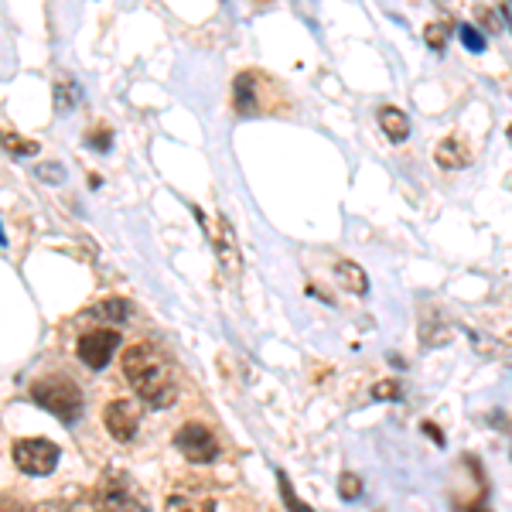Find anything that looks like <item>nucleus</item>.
Wrapping results in <instances>:
<instances>
[{
	"label": "nucleus",
	"mask_w": 512,
	"mask_h": 512,
	"mask_svg": "<svg viewBox=\"0 0 512 512\" xmlns=\"http://www.w3.org/2000/svg\"><path fill=\"white\" fill-rule=\"evenodd\" d=\"M123 376L134 386V393L147 403L151 410H168L178 400V379L175 366L168 362L158 345L137 342L123 352Z\"/></svg>",
	"instance_id": "obj_1"
},
{
	"label": "nucleus",
	"mask_w": 512,
	"mask_h": 512,
	"mask_svg": "<svg viewBox=\"0 0 512 512\" xmlns=\"http://www.w3.org/2000/svg\"><path fill=\"white\" fill-rule=\"evenodd\" d=\"M31 400L38 403L41 410H48L52 417H59L62 424H76L82 417V407H86V400H82V390L76 383H72L69 376H41L35 386H31Z\"/></svg>",
	"instance_id": "obj_2"
},
{
	"label": "nucleus",
	"mask_w": 512,
	"mask_h": 512,
	"mask_svg": "<svg viewBox=\"0 0 512 512\" xmlns=\"http://www.w3.org/2000/svg\"><path fill=\"white\" fill-rule=\"evenodd\" d=\"M59 444L48 437H21L11 444V458L24 475H52L59 468Z\"/></svg>",
	"instance_id": "obj_3"
},
{
	"label": "nucleus",
	"mask_w": 512,
	"mask_h": 512,
	"mask_svg": "<svg viewBox=\"0 0 512 512\" xmlns=\"http://www.w3.org/2000/svg\"><path fill=\"white\" fill-rule=\"evenodd\" d=\"M175 448L185 454V461H192V465H209V461L219 458V441L205 424L181 427L175 434Z\"/></svg>",
	"instance_id": "obj_4"
},
{
	"label": "nucleus",
	"mask_w": 512,
	"mask_h": 512,
	"mask_svg": "<svg viewBox=\"0 0 512 512\" xmlns=\"http://www.w3.org/2000/svg\"><path fill=\"white\" fill-rule=\"evenodd\" d=\"M120 349V335L117 332H110V328H99V332H86L79 338V345H76V355H79V362L82 366H89V369H106L110 366V359L117 355Z\"/></svg>",
	"instance_id": "obj_5"
},
{
	"label": "nucleus",
	"mask_w": 512,
	"mask_h": 512,
	"mask_svg": "<svg viewBox=\"0 0 512 512\" xmlns=\"http://www.w3.org/2000/svg\"><path fill=\"white\" fill-rule=\"evenodd\" d=\"M103 424H106V431H110L113 441H120V444L134 441L137 427H140V407L134 400H123V396L120 400H110L103 410Z\"/></svg>",
	"instance_id": "obj_6"
},
{
	"label": "nucleus",
	"mask_w": 512,
	"mask_h": 512,
	"mask_svg": "<svg viewBox=\"0 0 512 512\" xmlns=\"http://www.w3.org/2000/svg\"><path fill=\"white\" fill-rule=\"evenodd\" d=\"M233 106L239 117H256L260 113V76L256 72H243L233 86Z\"/></svg>",
	"instance_id": "obj_7"
},
{
	"label": "nucleus",
	"mask_w": 512,
	"mask_h": 512,
	"mask_svg": "<svg viewBox=\"0 0 512 512\" xmlns=\"http://www.w3.org/2000/svg\"><path fill=\"white\" fill-rule=\"evenodd\" d=\"M434 158H437V164H441L444 171H461V168H468V164H472V147H468L461 137H448V140H441V144H437Z\"/></svg>",
	"instance_id": "obj_8"
},
{
	"label": "nucleus",
	"mask_w": 512,
	"mask_h": 512,
	"mask_svg": "<svg viewBox=\"0 0 512 512\" xmlns=\"http://www.w3.org/2000/svg\"><path fill=\"white\" fill-rule=\"evenodd\" d=\"M212 246H216V253H219L222 270H226V274H236L239 250H236V233H233V226H229V219H219V233L212 236Z\"/></svg>",
	"instance_id": "obj_9"
},
{
	"label": "nucleus",
	"mask_w": 512,
	"mask_h": 512,
	"mask_svg": "<svg viewBox=\"0 0 512 512\" xmlns=\"http://www.w3.org/2000/svg\"><path fill=\"white\" fill-rule=\"evenodd\" d=\"M335 277L342 280V291H349V294H355V297L369 294V277H366V270H362L359 263L338 260V263H335Z\"/></svg>",
	"instance_id": "obj_10"
},
{
	"label": "nucleus",
	"mask_w": 512,
	"mask_h": 512,
	"mask_svg": "<svg viewBox=\"0 0 512 512\" xmlns=\"http://www.w3.org/2000/svg\"><path fill=\"white\" fill-rule=\"evenodd\" d=\"M379 127H383V134L393 140V144H403V140L410 137V117L403 110H396V106H383L379 110Z\"/></svg>",
	"instance_id": "obj_11"
},
{
	"label": "nucleus",
	"mask_w": 512,
	"mask_h": 512,
	"mask_svg": "<svg viewBox=\"0 0 512 512\" xmlns=\"http://www.w3.org/2000/svg\"><path fill=\"white\" fill-rule=\"evenodd\" d=\"M99 502H103V506H110V509H137L140 506L134 495H130L127 482H110V485H106V492L99 495Z\"/></svg>",
	"instance_id": "obj_12"
},
{
	"label": "nucleus",
	"mask_w": 512,
	"mask_h": 512,
	"mask_svg": "<svg viewBox=\"0 0 512 512\" xmlns=\"http://www.w3.org/2000/svg\"><path fill=\"white\" fill-rule=\"evenodd\" d=\"M93 315L106 318V321H113V325H123V321H127V315H130V304L123 301V297H110V301L96 304Z\"/></svg>",
	"instance_id": "obj_13"
},
{
	"label": "nucleus",
	"mask_w": 512,
	"mask_h": 512,
	"mask_svg": "<svg viewBox=\"0 0 512 512\" xmlns=\"http://www.w3.org/2000/svg\"><path fill=\"white\" fill-rule=\"evenodd\" d=\"M55 106L65 113V110H76L79 106V86L76 82H59L55 86Z\"/></svg>",
	"instance_id": "obj_14"
},
{
	"label": "nucleus",
	"mask_w": 512,
	"mask_h": 512,
	"mask_svg": "<svg viewBox=\"0 0 512 512\" xmlns=\"http://www.w3.org/2000/svg\"><path fill=\"white\" fill-rule=\"evenodd\" d=\"M4 147H7L11 154H18V158H35V154H38V144H35V140H24V137H18V134H11V130L4 134Z\"/></svg>",
	"instance_id": "obj_15"
},
{
	"label": "nucleus",
	"mask_w": 512,
	"mask_h": 512,
	"mask_svg": "<svg viewBox=\"0 0 512 512\" xmlns=\"http://www.w3.org/2000/svg\"><path fill=\"white\" fill-rule=\"evenodd\" d=\"M448 35H451V31H448V24H444V21H434V24H427V28H424V41L434 48V52H444Z\"/></svg>",
	"instance_id": "obj_16"
},
{
	"label": "nucleus",
	"mask_w": 512,
	"mask_h": 512,
	"mask_svg": "<svg viewBox=\"0 0 512 512\" xmlns=\"http://www.w3.org/2000/svg\"><path fill=\"white\" fill-rule=\"evenodd\" d=\"M338 495H342L345 502L362 499V478H359V475H352V472H345L342 478H338Z\"/></svg>",
	"instance_id": "obj_17"
},
{
	"label": "nucleus",
	"mask_w": 512,
	"mask_h": 512,
	"mask_svg": "<svg viewBox=\"0 0 512 512\" xmlns=\"http://www.w3.org/2000/svg\"><path fill=\"white\" fill-rule=\"evenodd\" d=\"M400 383L396 379H383V383H376L373 386V400H383V403H390V400H400Z\"/></svg>",
	"instance_id": "obj_18"
},
{
	"label": "nucleus",
	"mask_w": 512,
	"mask_h": 512,
	"mask_svg": "<svg viewBox=\"0 0 512 512\" xmlns=\"http://www.w3.org/2000/svg\"><path fill=\"white\" fill-rule=\"evenodd\" d=\"M458 35H461V41H465V48H468V52H482V48H485V38L478 35V31L472 28V24H461V28H458Z\"/></svg>",
	"instance_id": "obj_19"
},
{
	"label": "nucleus",
	"mask_w": 512,
	"mask_h": 512,
	"mask_svg": "<svg viewBox=\"0 0 512 512\" xmlns=\"http://www.w3.org/2000/svg\"><path fill=\"white\" fill-rule=\"evenodd\" d=\"M35 175L45 181V185H62L65 181V171H62V164H41V168L35 171Z\"/></svg>",
	"instance_id": "obj_20"
},
{
	"label": "nucleus",
	"mask_w": 512,
	"mask_h": 512,
	"mask_svg": "<svg viewBox=\"0 0 512 512\" xmlns=\"http://www.w3.org/2000/svg\"><path fill=\"white\" fill-rule=\"evenodd\" d=\"M86 144H89V147H99V151H110V147H113V134H110L106 127L89 130V134H86Z\"/></svg>",
	"instance_id": "obj_21"
},
{
	"label": "nucleus",
	"mask_w": 512,
	"mask_h": 512,
	"mask_svg": "<svg viewBox=\"0 0 512 512\" xmlns=\"http://www.w3.org/2000/svg\"><path fill=\"white\" fill-rule=\"evenodd\" d=\"M277 482H280V495H284V502H291V509H304V502L297 499L294 489H291V478H287L284 472H277Z\"/></svg>",
	"instance_id": "obj_22"
},
{
	"label": "nucleus",
	"mask_w": 512,
	"mask_h": 512,
	"mask_svg": "<svg viewBox=\"0 0 512 512\" xmlns=\"http://www.w3.org/2000/svg\"><path fill=\"white\" fill-rule=\"evenodd\" d=\"M424 431L431 434V441H434V444H444V434L437 431V424H424Z\"/></svg>",
	"instance_id": "obj_23"
},
{
	"label": "nucleus",
	"mask_w": 512,
	"mask_h": 512,
	"mask_svg": "<svg viewBox=\"0 0 512 512\" xmlns=\"http://www.w3.org/2000/svg\"><path fill=\"white\" fill-rule=\"evenodd\" d=\"M509 144H512V123H509Z\"/></svg>",
	"instance_id": "obj_24"
}]
</instances>
